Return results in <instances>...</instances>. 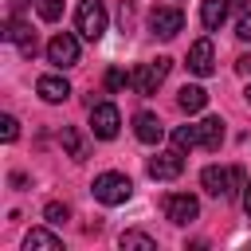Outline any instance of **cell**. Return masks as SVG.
<instances>
[{"label":"cell","instance_id":"obj_1","mask_svg":"<svg viewBox=\"0 0 251 251\" xmlns=\"http://www.w3.org/2000/svg\"><path fill=\"white\" fill-rule=\"evenodd\" d=\"M75 27H78L82 39L98 43V39L106 35V4H102V0H78V8H75Z\"/></svg>","mask_w":251,"mask_h":251},{"label":"cell","instance_id":"obj_2","mask_svg":"<svg viewBox=\"0 0 251 251\" xmlns=\"http://www.w3.org/2000/svg\"><path fill=\"white\" fill-rule=\"evenodd\" d=\"M90 192H94L98 204H110V208H114V204H126V200H129L133 184H129L126 173H102V176H94Z\"/></svg>","mask_w":251,"mask_h":251},{"label":"cell","instance_id":"obj_3","mask_svg":"<svg viewBox=\"0 0 251 251\" xmlns=\"http://www.w3.org/2000/svg\"><path fill=\"white\" fill-rule=\"evenodd\" d=\"M169 67H173V59H169V55H157L153 63H141V67L129 75V86H133L137 94H157V86L165 82Z\"/></svg>","mask_w":251,"mask_h":251},{"label":"cell","instance_id":"obj_4","mask_svg":"<svg viewBox=\"0 0 251 251\" xmlns=\"http://www.w3.org/2000/svg\"><path fill=\"white\" fill-rule=\"evenodd\" d=\"M200 184L208 196H231L235 188H243V169H220V165H208L200 173Z\"/></svg>","mask_w":251,"mask_h":251},{"label":"cell","instance_id":"obj_5","mask_svg":"<svg viewBox=\"0 0 251 251\" xmlns=\"http://www.w3.org/2000/svg\"><path fill=\"white\" fill-rule=\"evenodd\" d=\"M118 126H122V114H118L114 102H98V106H90V133H94L98 141L118 137Z\"/></svg>","mask_w":251,"mask_h":251},{"label":"cell","instance_id":"obj_6","mask_svg":"<svg viewBox=\"0 0 251 251\" xmlns=\"http://www.w3.org/2000/svg\"><path fill=\"white\" fill-rule=\"evenodd\" d=\"M184 173V149H165V153H157V157H149V176L153 180H176Z\"/></svg>","mask_w":251,"mask_h":251},{"label":"cell","instance_id":"obj_7","mask_svg":"<svg viewBox=\"0 0 251 251\" xmlns=\"http://www.w3.org/2000/svg\"><path fill=\"white\" fill-rule=\"evenodd\" d=\"M47 63H55L59 71L75 67V63H78V39H75V35H67V31H59V35L47 43Z\"/></svg>","mask_w":251,"mask_h":251},{"label":"cell","instance_id":"obj_8","mask_svg":"<svg viewBox=\"0 0 251 251\" xmlns=\"http://www.w3.org/2000/svg\"><path fill=\"white\" fill-rule=\"evenodd\" d=\"M180 27H184V16H180V8H153V12H149V31H153V35H161V39H173Z\"/></svg>","mask_w":251,"mask_h":251},{"label":"cell","instance_id":"obj_9","mask_svg":"<svg viewBox=\"0 0 251 251\" xmlns=\"http://www.w3.org/2000/svg\"><path fill=\"white\" fill-rule=\"evenodd\" d=\"M165 216H169L173 224H192V220L200 216V200L188 196V192H176V196L165 200Z\"/></svg>","mask_w":251,"mask_h":251},{"label":"cell","instance_id":"obj_10","mask_svg":"<svg viewBox=\"0 0 251 251\" xmlns=\"http://www.w3.org/2000/svg\"><path fill=\"white\" fill-rule=\"evenodd\" d=\"M188 71L192 75H212L216 71V51H212V39H196L192 47H188Z\"/></svg>","mask_w":251,"mask_h":251},{"label":"cell","instance_id":"obj_11","mask_svg":"<svg viewBox=\"0 0 251 251\" xmlns=\"http://www.w3.org/2000/svg\"><path fill=\"white\" fill-rule=\"evenodd\" d=\"M4 39H12V43H20V55L24 59H31L35 55V31L27 27V24H20V20H8V31H4Z\"/></svg>","mask_w":251,"mask_h":251},{"label":"cell","instance_id":"obj_12","mask_svg":"<svg viewBox=\"0 0 251 251\" xmlns=\"http://www.w3.org/2000/svg\"><path fill=\"white\" fill-rule=\"evenodd\" d=\"M35 90H39L43 102H67V98H71V82L59 78V75H43V78L35 82Z\"/></svg>","mask_w":251,"mask_h":251},{"label":"cell","instance_id":"obj_13","mask_svg":"<svg viewBox=\"0 0 251 251\" xmlns=\"http://www.w3.org/2000/svg\"><path fill=\"white\" fill-rule=\"evenodd\" d=\"M24 251H63V239L47 227H31L24 235Z\"/></svg>","mask_w":251,"mask_h":251},{"label":"cell","instance_id":"obj_14","mask_svg":"<svg viewBox=\"0 0 251 251\" xmlns=\"http://www.w3.org/2000/svg\"><path fill=\"white\" fill-rule=\"evenodd\" d=\"M133 133H137V141H145V145H157L165 129H161L157 114H137V118H133Z\"/></svg>","mask_w":251,"mask_h":251},{"label":"cell","instance_id":"obj_15","mask_svg":"<svg viewBox=\"0 0 251 251\" xmlns=\"http://www.w3.org/2000/svg\"><path fill=\"white\" fill-rule=\"evenodd\" d=\"M176 106H180L184 114H200V110L208 106V90H204V86H180Z\"/></svg>","mask_w":251,"mask_h":251},{"label":"cell","instance_id":"obj_16","mask_svg":"<svg viewBox=\"0 0 251 251\" xmlns=\"http://www.w3.org/2000/svg\"><path fill=\"white\" fill-rule=\"evenodd\" d=\"M227 8H231V0H204V4H200V20H204V27L216 31V27L227 20Z\"/></svg>","mask_w":251,"mask_h":251},{"label":"cell","instance_id":"obj_17","mask_svg":"<svg viewBox=\"0 0 251 251\" xmlns=\"http://www.w3.org/2000/svg\"><path fill=\"white\" fill-rule=\"evenodd\" d=\"M220 141H224V122L220 118H204L200 122V145L204 149H220Z\"/></svg>","mask_w":251,"mask_h":251},{"label":"cell","instance_id":"obj_18","mask_svg":"<svg viewBox=\"0 0 251 251\" xmlns=\"http://www.w3.org/2000/svg\"><path fill=\"white\" fill-rule=\"evenodd\" d=\"M118 247H122V251H157V239L145 235V231H122Z\"/></svg>","mask_w":251,"mask_h":251},{"label":"cell","instance_id":"obj_19","mask_svg":"<svg viewBox=\"0 0 251 251\" xmlns=\"http://www.w3.org/2000/svg\"><path fill=\"white\" fill-rule=\"evenodd\" d=\"M173 145L176 149H196L200 145V126H176L173 129Z\"/></svg>","mask_w":251,"mask_h":251},{"label":"cell","instance_id":"obj_20","mask_svg":"<svg viewBox=\"0 0 251 251\" xmlns=\"http://www.w3.org/2000/svg\"><path fill=\"white\" fill-rule=\"evenodd\" d=\"M63 145H67V153H71L75 161H86V141H82V133H78L75 126L63 129Z\"/></svg>","mask_w":251,"mask_h":251},{"label":"cell","instance_id":"obj_21","mask_svg":"<svg viewBox=\"0 0 251 251\" xmlns=\"http://www.w3.org/2000/svg\"><path fill=\"white\" fill-rule=\"evenodd\" d=\"M35 12H39V20L55 24V20L63 16V0H35Z\"/></svg>","mask_w":251,"mask_h":251},{"label":"cell","instance_id":"obj_22","mask_svg":"<svg viewBox=\"0 0 251 251\" xmlns=\"http://www.w3.org/2000/svg\"><path fill=\"white\" fill-rule=\"evenodd\" d=\"M67 216H71V212H67V204H59V200H51V204L43 208V220H47V224H63Z\"/></svg>","mask_w":251,"mask_h":251},{"label":"cell","instance_id":"obj_23","mask_svg":"<svg viewBox=\"0 0 251 251\" xmlns=\"http://www.w3.org/2000/svg\"><path fill=\"white\" fill-rule=\"evenodd\" d=\"M0 137H4V141H16V137H20V122H16L12 114L0 118Z\"/></svg>","mask_w":251,"mask_h":251},{"label":"cell","instance_id":"obj_24","mask_svg":"<svg viewBox=\"0 0 251 251\" xmlns=\"http://www.w3.org/2000/svg\"><path fill=\"white\" fill-rule=\"evenodd\" d=\"M129 82V75H122V71H106V90H122Z\"/></svg>","mask_w":251,"mask_h":251},{"label":"cell","instance_id":"obj_25","mask_svg":"<svg viewBox=\"0 0 251 251\" xmlns=\"http://www.w3.org/2000/svg\"><path fill=\"white\" fill-rule=\"evenodd\" d=\"M239 39H251V12H243V20H239V31H235Z\"/></svg>","mask_w":251,"mask_h":251},{"label":"cell","instance_id":"obj_26","mask_svg":"<svg viewBox=\"0 0 251 251\" xmlns=\"http://www.w3.org/2000/svg\"><path fill=\"white\" fill-rule=\"evenodd\" d=\"M235 71H239V75H251V59L239 55V59H235Z\"/></svg>","mask_w":251,"mask_h":251},{"label":"cell","instance_id":"obj_27","mask_svg":"<svg viewBox=\"0 0 251 251\" xmlns=\"http://www.w3.org/2000/svg\"><path fill=\"white\" fill-rule=\"evenodd\" d=\"M243 212H247V216H251V180H247V184H243Z\"/></svg>","mask_w":251,"mask_h":251},{"label":"cell","instance_id":"obj_28","mask_svg":"<svg viewBox=\"0 0 251 251\" xmlns=\"http://www.w3.org/2000/svg\"><path fill=\"white\" fill-rule=\"evenodd\" d=\"M231 8H247V0H231Z\"/></svg>","mask_w":251,"mask_h":251},{"label":"cell","instance_id":"obj_29","mask_svg":"<svg viewBox=\"0 0 251 251\" xmlns=\"http://www.w3.org/2000/svg\"><path fill=\"white\" fill-rule=\"evenodd\" d=\"M243 98H247V106H251V86H247V90H243Z\"/></svg>","mask_w":251,"mask_h":251}]
</instances>
